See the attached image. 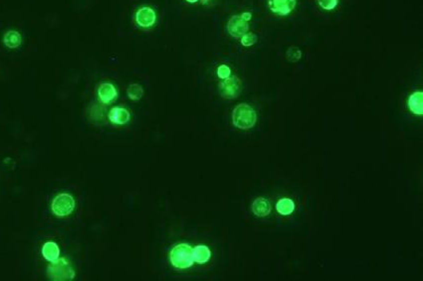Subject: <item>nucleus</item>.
<instances>
[{"mask_svg":"<svg viewBox=\"0 0 423 281\" xmlns=\"http://www.w3.org/2000/svg\"><path fill=\"white\" fill-rule=\"evenodd\" d=\"M227 30L232 37L240 38L244 34H246L249 30L248 21L244 20L241 15L240 16L239 15L232 16L228 21Z\"/></svg>","mask_w":423,"mask_h":281,"instance_id":"423d86ee","label":"nucleus"},{"mask_svg":"<svg viewBox=\"0 0 423 281\" xmlns=\"http://www.w3.org/2000/svg\"><path fill=\"white\" fill-rule=\"evenodd\" d=\"M268 5L272 12L287 15L295 8L296 0H269Z\"/></svg>","mask_w":423,"mask_h":281,"instance_id":"6e6552de","label":"nucleus"},{"mask_svg":"<svg viewBox=\"0 0 423 281\" xmlns=\"http://www.w3.org/2000/svg\"><path fill=\"white\" fill-rule=\"evenodd\" d=\"M47 275L51 281H72L75 278L72 266L64 258L51 262L47 269Z\"/></svg>","mask_w":423,"mask_h":281,"instance_id":"7ed1b4c3","label":"nucleus"},{"mask_svg":"<svg viewBox=\"0 0 423 281\" xmlns=\"http://www.w3.org/2000/svg\"><path fill=\"white\" fill-rule=\"evenodd\" d=\"M233 124L240 129L252 128L257 121L256 111L247 103L237 105L232 113Z\"/></svg>","mask_w":423,"mask_h":281,"instance_id":"f257e3e1","label":"nucleus"},{"mask_svg":"<svg viewBox=\"0 0 423 281\" xmlns=\"http://www.w3.org/2000/svg\"><path fill=\"white\" fill-rule=\"evenodd\" d=\"M98 95L102 102L111 103L118 97V92L114 85L110 83H104L98 89Z\"/></svg>","mask_w":423,"mask_h":281,"instance_id":"1a4fd4ad","label":"nucleus"},{"mask_svg":"<svg viewBox=\"0 0 423 281\" xmlns=\"http://www.w3.org/2000/svg\"><path fill=\"white\" fill-rule=\"evenodd\" d=\"M276 210L279 212V214L283 216H288L294 212L295 204L291 199L283 198L277 202Z\"/></svg>","mask_w":423,"mask_h":281,"instance_id":"2eb2a0df","label":"nucleus"},{"mask_svg":"<svg viewBox=\"0 0 423 281\" xmlns=\"http://www.w3.org/2000/svg\"><path fill=\"white\" fill-rule=\"evenodd\" d=\"M130 118H131V114L129 110L124 107H119V106L113 107L109 113V119L111 120V122L118 125H124L128 123Z\"/></svg>","mask_w":423,"mask_h":281,"instance_id":"9d476101","label":"nucleus"},{"mask_svg":"<svg viewBox=\"0 0 423 281\" xmlns=\"http://www.w3.org/2000/svg\"><path fill=\"white\" fill-rule=\"evenodd\" d=\"M241 16H242V18H243L244 20H246V21H249V20L252 18V14H251L250 12H244Z\"/></svg>","mask_w":423,"mask_h":281,"instance_id":"4be33fe9","label":"nucleus"},{"mask_svg":"<svg viewBox=\"0 0 423 281\" xmlns=\"http://www.w3.org/2000/svg\"><path fill=\"white\" fill-rule=\"evenodd\" d=\"M169 261L176 269L184 270L192 267L194 263L192 248L187 244H179L175 246L169 254Z\"/></svg>","mask_w":423,"mask_h":281,"instance_id":"f03ea898","label":"nucleus"},{"mask_svg":"<svg viewBox=\"0 0 423 281\" xmlns=\"http://www.w3.org/2000/svg\"><path fill=\"white\" fill-rule=\"evenodd\" d=\"M127 93L132 100H139L143 94V90L139 84H133L128 88Z\"/></svg>","mask_w":423,"mask_h":281,"instance_id":"f3484780","label":"nucleus"},{"mask_svg":"<svg viewBox=\"0 0 423 281\" xmlns=\"http://www.w3.org/2000/svg\"><path fill=\"white\" fill-rule=\"evenodd\" d=\"M286 57H287L288 61L295 63V62H297L298 60L301 59L302 52L298 47H290L288 49L287 53H286Z\"/></svg>","mask_w":423,"mask_h":281,"instance_id":"a211bd4d","label":"nucleus"},{"mask_svg":"<svg viewBox=\"0 0 423 281\" xmlns=\"http://www.w3.org/2000/svg\"><path fill=\"white\" fill-rule=\"evenodd\" d=\"M136 22L140 27L149 28L154 25L156 21V14L150 7H141L136 13Z\"/></svg>","mask_w":423,"mask_h":281,"instance_id":"0eeeda50","label":"nucleus"},{"mask_svg":"<svg viewBox=\"0 0 423 281\" xmlns=\"http://www.w3.org/2000/svg\"><path fill=\"white\" fill-rule=\"evenodd\" d=\"M219 91L224 98H235L240 94L242 91L241 81L235 76L228 77L219 84Z\"/></svg>","mask_w":423,"mask_h":281,"instance_id":"39448f33","label":"nucleus"},{"mask_svg":"<svg viewBox=\"0 0 423 281\" xmlns=\"http://www.w3.org/2000/svg\"><path fill=\"white\" fill-rule=\"evenodd\" d=\"M3 41L8 48L14 49L21 44V35L16 31H8L5 33Z\"/></svg>","mask_w":423,"mask_h":281,"instance_id":"dca6fc26","label":"nucleus"},{"mask_svg":"<svg viewBox=\"0 0 423 281\" xmlns=\"http://www.w3.org/2000/svg\"><path fill=\"white\" fill-rule=\"evenodd\" d=\"M211 1H213V0H202V4H208Z\"/></svg>","mask_w":423,"mask_h":281,"instance_id":"5701e85b","label":"nucleus"},{"mask_svg":"<svg viewBox=\"0 0 423 281\" xmlns=\"http://www.w3.org/2000/svg\"><path fill=\"white\" fill-rule=\"evenodd\" d=\"M409 106L415 114H423V94L422 92H417L410 96Z\"/></svg>","mask_w":423,"mask_h":281,"instance_id":"4468645a","label":"nucleus"},{"mask_svg":"<svg viewBox=\"0 0 423 281\" xmlns=\"http://www.w3.org/2000/svg\"><path fill=\"white\" fill-rule=\"evenodd\" d=\"M258 40V37L254 33H246L241 38V44L245 47L254 45Z\"/></svg>","mask_w":423,"mask_h":281,"instance_id":"6ab92c4d","label":"nucleus"},{"mask_svg":"<svg viewBox=\"0 0 423 281\" xmlns=\"http://www.w3.org/2000/svg\"><path fill=\"white\" fill-rule=\"evenodd\" d=\"M192 256H193V261L196 264L204 265L210 260L211 252L208 249V247L199 245V246H196L194 249H192Z\"/></svg>","mask_w":423,"mask_h":281,"instance_id":"9b49d317","label":"nucleus"},{"mask_svg":"<svg viewBox=\"0 0 423 281\" xmlns=\"http://www.w3.org/2000/svg\"><path fill=\"white\" fill-rule=\"evenodd\" d=\"M42 255L44 259L48 262H54L59 259L60 249L58 245L54 242H47L44 244L42 248Z\"/></svg>","mask_w":423,"mask_h":281,"instance_id":"f8f14e48","label":"nucleus"},{"mask_svg":"<svg viewBox=\"0 0 423 281\" xmlns=\"http://www.w3.org/2000/svg\"><path fill=\"white\" fill-rule=\"evenodd\" d=\"M252 211L257 217H266L271 212V206L266 199L257 198L252 204Z\"/></svg>","mask_w":423,"mask_h":281,"instance_id":"ddd939ff","label":"nucleus"},{"mask_svg":"<svg viewBox=\"0 0 423 281\" xmlns=\"http://www.w3.org/2000/svg\"><path fill=\"white\" fill-rule=\"evenodd\" d=\"M318 3L325 10H333L337 7L339 0H318Z\"/></svg>","mask_w":423,"mask_h":281,"instance_id":"aec40b11","label":"nucleus"},{"mask_svg":"<svg viewBox=\"0 0 423 281\" xmlns=\"http://www.w3.org/2000/svg\"><path fill=\"white\" fill-rule=\"evenodd\" d=\"M187 2H189V3H195V2H197L198 0H186Z\"/></svg>","mask_w":423,"mask_h":281,"instance_id":"b1692460","label":"nucleus"},{"mask_svg":"<svg viewBox=\"0 0 423 281\" xmlns=\"http://www.w3.org/2000/svg\"><path fill=\"white\" fill-rule=\"evenodd\" d=\"M75 209L74 198L66 193L59 194L52 202V211L57 217H67Z\"/></svg>","mask_w":423,"mask_h":281,"instance_id":"20e7f679","label":"nucleus"},{"mask_svg":"<svg viewBox=\"0 0 423 281\" xmlns=\"http://www.w3.org/2000/svg\"><path fill=\"white\" fill-rule=\"evenodd\" d=\"M230 74H231V70H230V68H229L228 66H226V65H221V66H219V67H218V69H217V75H218V77H219L220 79H222V80L227 79L228 77H230Z\"/></svg>","mask_w":423,"mask_h":281,"instance_id":"412c9836","label":"nucleus"}]
</instances>
